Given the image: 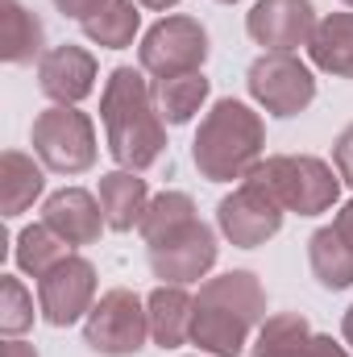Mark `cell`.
Instances as JSON below:
<instances>
[{
	"label": "cell",
	"mask_w": 353,
	"mask_h": 357,
	"mask_svg": "<svg viewBox=\"0 0 353 357\" xmlns=\"http://www.w3.org/2000/svg\"><path fill=\"white\" fill-rule=\"evenodd\" d=\"M266 320V291L254 270H225L200 282L191 345L208 357H241Z\"/></svg>",
	"instance_id": "obj_3"
},
{
	"label": "cell",
	"mask_w": 353,
	"mask_h": 357,
	"mask_svg": "<svg viewBox=\"0 0 353 357\" xmlns=\"http://www.w3.org/2000/svg\"><path fill=\"white\" fill-rule=\"evenodd\" d=\"M42 312H33V295L17 274H0V333L4 337H25Z\"/></svg>",
	"instance_id": "obj_25"
},
{
	"label": "cell",
	"mask_w": 353,
	"mask_h": 357,
	"mask_svg": "<svg viewBox=\"0 0 353 357\" xmlns=\"http://www.w3.org/2000/svg\"><path fill=\"white\" fill-rule=\"evenodd\" d=\"M208 29L187 17V13H167L163 21H154L142 33L137 46V67L154 79H171V75H187V71H204L208 59Z\"/></svg>",
	"instance_id": "obj_8"
},
{
	"label": "cell",
	"mask_w": 353,
	"mask_h": 357,
	"mask_svg": "<svg viewBox=\"0 0 353 357\" xmlns=\"http://www.w3.org/2000/svg\"><path fill=\"white\" fill-rule=\"evenodd\" d=\"M142 241H146V258L154 278L163 282H200L208 278V270L216 266V229L200 220L195 199L187 191H158L150 195V208L137 225Z\"/></svg>",
	"instance_id": "obj_1"
},
{
	"label": "cell",
	"mask_w": 353,
	"mask_h": 357,
	"mask_svg": "<svg viewBox=\"0 0 353 357\" xmlns=\"http://www.w3.org/2000/svg\"><path fill=\"white\" fill-rule=\"evenodd\" d=\"M254 175L274 191L283 212L320 216L341 199V175L316 154H270L254 167Z\"/></svg>",
	"instance_id": "obj_5"
},
{
	"label": "cell",
	"mask_w": 353,
	"mask_h": 357,
	"mask_svg": "<svg viewBox=\"0 0 353 357\" xmlns=\"http://www.w3.org/2000/svg\"><path fill=\"white\" fill-rule=\"evenodd\" d=\"M220 4H237V0H220Z\"/></svg>",
	"instance_id": "obj_32"
},
{
	"label": "cell",
	"mask_w": 353,
	"mask_h": 357,
	"mask_svg": "<svg viewBox=\"0 0 353 357\" xmlns=\"http://www.w3.org/2000/svg\"><path fill=\"white\" fill-rule=\"evenodd\" d=\"M42 225H50L71 250H80V245H96L100 233L108 229L100 199H96L91 191H84V187L50 191V195L42 199Z\"/></svg>",
	"instance_id": "obj_15"
},
{
	"label": "cell",
	"mask_w": 353,
	"mask_h": 357,
	"mask_svg": "<svg viewBox=\"0 0 353 357\" xmlns=\"http://www.w3.org/2000/svg\"><path fill=\"white\" fill-rule=\"evenodd\" d=\"M150 341V312L146 299L129 287H112L96 299L84 320V345L100 357H133Z\"/></svg>",
	"instance_id": "obj_7"
},
{
	"label": "cell",
	"mask_w": 353,
	"mask_h": 357,
	"mask_svg": "<svg viewBox=\"0 0 353 357\" xmlns=\"http://www.w3.org/2000/svg\"><path fill=\"white\" fill-rule=\"evenodd\" d=\"M67 254H75L50 225H42V220H33V225H25L21 233H17V250H13V258H17V266L25 270V274H33V278H42L46 270H54Z\"/></svg>",
	"instance_id": "obj_24"
},
{
	"label": "cell",
	"mask_w": 353,
	"mask_h": 357,
	"mask_svg": "<svg viewBox=\"0 0 353 357\" xmlns=\"http://www.w3.org/2000/svg\"><path fill=\"white\" fill-rule=\"evenodd\" d=\"M42 191H46V167L33 162V154L25 150L0 154V212L4 216H21L25 208H33Z\"/></svg>",
	"instance_id": "obj_21"
},
{
	"label": "cell",
	"mask_w": 353,
	"mask_h": 357,
	"mask_svg": "<svg viewBox=\"0 0 353 357\" xmlns=\"http://www.w3.org/2000/svg\"><path fill=\"white\" fill-rule=\"evenodd\" d=\"M80 25H84L88 42L104 46V50H125L142 29V4L137 0H100Z\"/></svg>",
	"instance_id": "obj_22"
},
{
	"label": "cell",
	"mask_w": 353,
	"mask_h": 357,
	"mask_svg": "<svg viewBox=\"0 0 353 357\" xmlns=\"http://www.w3.org/2000/svg\"><path fill=\"white\" fill-rule=\"evenodd\" d=\"M333 167H337L341 183L353 187V125H345V129L337 133V142H333Z\"/></svg>",
	"instance_id": "obj_26"
},
{
	"label": "cell",
	"mask_w": 353,
	"mask_h": 357,
	"mask_svg": "<svg viewBox=\"0 0 353 357\" xmlns=\"http://www.w3.org/2000/svg\"><path fill=\"white\" fill-rule=\"evenodd\" d=\"M96 199H100V208H104L108 229H112V233H129V229L142 225V216H146V208H150V183L137 175V171L117 167V171L100 175Z\"/></svg>",
	"instance_id": "obj_16"
},
{
	"label": "cell",
	"mask_w": 353,
	"mask_h": 357,
	"mask_svg": "<svg viewBox=\"0 0 353 357\" xmlns=\"http://www.w3.org/2000/svg\"><path fill=\"white\" fill-rule=\"evenodd\" d=\"M216 229L237 250H258L283 229V204L274 199V191L262 178L250 171L216 204Z\"/></svg>",
	"instance_id": "obj_9"
},
{
	"label": "cell",
	"mask_w": 353,
	"mask_h": 357,
	"mask_svg": "<svg viewBox=\"0 0 353 357\" xmlns=\"http://www.w3.org/2000/svg\"><path fill=\"white\" fill-rule=\"evenodd\" d=\"M33 154L54 175H88L96 167V125L75 104H50L29 125Z\"/></svg>",
	"instance_id": "obj_6"
},
{
	"label": "cell",
	"mask_w": 353,
	"mask_h": 357,
	"mask_svg": "<svg viewBox=\"0 0 353 357\" xmlns=\"http://www.w3.org/2000/svg\"><path fill=\"white\" fill-rule=\"evenodd\" d=\"M341 341L350 345V354H353V303H350V312H345V320H341Z\"/></svg>",
	"instance_id": "obj_30"
},
{
	"label": "cell",
	"mask_w": 353,
	"mask_h": 357,
	"mask_svg": "<svg viewBox=\"0 0 353 357\" xmlns=\"http://www.w3.org/2000/svg\"><path fill=\"white\" fill-rule=\"evenodd\" d=\"M4 357H38V349L21 337H4Z\"/></svg>",
	"instance_id": "obj_28"
},
{
	"label": "cell",
	"mask_w": 353,
	"mask_h": 357,
	"mask_svg": "<svg viewBox=\"0 0 353 357\" xmlns=\"http://www.w3.org/2000/svg\"><path fill=\"white\" fill-rule=\"evenodd\" d=\"M208 91H212V79L204 71H187V75H171V79H154V104H158L163 121L179 129V125L195 121Z\"/></svg>",
	"instance_id": "obj_23"
},
{
	"label": "cell",
	"mask_w": 353,
	"mask_h": 357,
	"mask_svg": "<svg viewBox=\"0 0 353 357\" xmlns=\"http://www.w3.org/2000/svg\"><path fill=\"white\" fill-rule=\"evenodd\" d=\"M96 266L84 254H67L54 270L38 278V312L50 328H71L75 320H88L96 307Z\"/></svg>",
	"instance_id": "obj_11"
},
{
	"label": "cell",
	"mask_w": 353,
	"mask_h": 357,
	"mask_svg": "<svg viewBox=\"0 0 353 357\" xmlns=\"http://www.w3.org/2000/svg\"><path fill=\"white\" fill-rule=\"evenodd\" d=\"M0 54L8 67H33L46 54V25L21 0H0Z\"/></svg>",
	"instance_id": "obj_18"
},
{
	"label": "cell",
	"mask_w": 353,
	"mask_h": 357,
	"mask_svg": "<svg viewBox=\"0 0 353 357\" xmlns=\"http://www.w3.org/2000/svg\"><path fill=\"white\" fill-rule=\"evenodd\" d=\"M96 54L75 46V42H63V46H50L38 63V88L42 96H50L54 104H80L96 91Z\"/></svg>",
	"instance_id": "obj_14"
},
{
	"label": "cell",
	"mask_w": 353,
	"mask_h": 357,
	"mask_svg": "<svg viewBox=\"0 0 353 357\" xmlns=\"http://www.w3.org/2000/svg\"><path fill=\"white\" fill-rule=\"evenodd\" d=\"M333 225H337V229L353 241V199H350V204H341V212H337V220H333Z\"/></svg>",
	"instance_id": "obj_29"
},
{
	"label": "cell",
	"mask_w": 353,
	"mask_h": 357,
	"mask_svg": "<svg viewBox=\"0 0 353 357\" xmlns=\"http://www.w3.org/2000/svg\"><path fill=\"white\" fill-rule=\"evenodd\" d=\"M142 8H150V13H167V8H175L179 0H137Z\"/></svg>",
	"instance_id": "obj_31"
},
{
	"label": "cell",
	"mask_w": 353,
	"mask_h": 357,
	"mask_svg": "<svg viewBox=\"0 0 353 357\" xmlns=\"http://www.w3.org/2000/svg\"><path fill=\"white\" fill-rule=\"evenodd\" d=\"M308 266L324 291H345L353 287V241L337 229L324 225L308 237Z\"/></svg>",
	"instance_id": "obj_20"
},
{
	"label": "cell",
	"mask_w": 353,
	"mask_h": 357,
	"mask_svg": "<svg viewBox=\"0 0 353 357\" xmlns=\"http://www.w3.org/2000/svg\"><path fill=\"white\" fill-rule=\"evenodd\" d=\"M246 88L254 104H262L270 116H299L316 100V75L295 54H258L246 71Z\"/></svg>",
	"instance_id": "obj_10"
},
{
	"label": "cell",
	"mask_w": 353,
	"mask_h": 357,
	"mask_svg": "<svg viewBox=\"0 0 353 357\" xmlns=\"http://www.w3.org/2000/svg\"><path fill=\"white\" fill-rule=\"evenodd\" d=\"M316 8L312 0H254L246 13V33L266 54H295L316 33Z\"/></svg>",
	"instance_id": "obj_12"
},
{
	"label": "cell",
	"mask_w": 353,
	"mask_h": 357,
	"mask_svg": "<svg viewBox=\"0 0 353 357\" xmlns=\"http://www.w3.org/2000/svg\"><path fill=\"white\" fill-rule=\"evenodd\" d=\"M146 312H150V341L158 349H179L191 341V316H195V295H187V287L163 282L146 295Z\"/></svg>",
	"instance_id": "obj_17"
},
{
	"label": "cell",
	"mask_w": 353,
	"mask_h": 357,
	"mask_svg": "<svg viewBox=\"0 0 353 357\" xmlns=\"http://www.w3.org/2000/svg\"><path fill=\"white\" fill-rule=\"evenodd\" d=\"M50 4H54L63 17H71V21H84V17H88L100 0H50Z\"/></svg>",
	"instance_id": "obj_27"
},
{
	"label": "cell",
	"mask_w": 353,
	"mask_h": 357,
	"mask_svg": "<svg viewBox=\"0 0 353 357\" xmlns=\"http://www.w3.org/2000/svg\"><path fill=\"white\" fill-rule=\"evenodd\" d=\"M200 357H208V354H200Z\"/></svg>",
	"instance_id": "obj_34"
},
{
	"label": "cell",
	"mask_w": 353,
	"mask_h": 357,
	"mask_svg": "<svg viewBox=\"0 0 353 357\" xmlns=\"http://www.w3.org/2000/svg\"><path fill=\"white\" fill-rule=\"evenodd\" d=\"M341 4H350V8H353V0H341Z\"/></svg>",
	"instance_id": "obj_33"
},
{
	"label": "cell",
	"mask_w": 353,
	"mask_h": 357,
	"mask_svg": "<svg viewBox=\"0 0 353 357\" xmlns=\"http://www.w3.org/2000/svg\"><path fill=\"white\" fill-rule=\"evenodd\" d=\"M266 150V125L262 116L246 104V100H216L204 116H200V129H195V142H191V162L200 178L208 183H241L258 162H262Z\"/></svg>",
	"instance_id": "obj_4"
},
{
	"label": "cell",
	"mask_w": 353,
	"mask_h": 357,
	"mask_svg": "<svg viewBox=\"0 0 353 357\" xmlns=\"http://www.w3.org/2000/svg\"><path fill=\"white\" fill-rule=\"evenodd\" d=\"M250 354L254 357H353L345 341L312 333V320L303 312H274V316H266Z\"/></svg>",
	"instance_id": "obj_13"
},
{
	"label": "cell",
	"mask_w": 353,
	"mask_h": 357,
	"mask_svg": "<svg viewBox=\"0 0 353 357\" xmlns=\"http://www.w3.org/2000/svg\"><path fill=\"white\" fill-rule=\"evenodd\" d=\"M100 125L117 167L150 171L167 150V121L154 104V79L142 67H112L100 91Z\"/></svg>",
	"instance_id": "obj_2"
},
{
	"label": "cell",
	"mask_w": 353,
	"mask_h": 357,
	"mask_svg": "<svg viewBox=\"0 0 353 357\" xmlns=\"http://www.w3.org/2000/svg\"><path fill=\"white\" fill-rule=\"evenodd\" d=\"M308 59L316 71L333 79H353V13H329L316 21Z\"/></svg>",
	"instance_id": "obj_19"
}]
</instances>
